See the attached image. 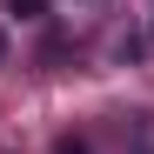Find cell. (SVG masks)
Segmentation results:
<instances>
[{
	"label": "cell",
	"instance_id": "cell-1",
	"mask_svg": "<svg viewBox=\"0 0 154 154\" xmlns=\"http://www.w3.org/2000/svg\"><path fill=\"white\" fill-rule=\"evenodd\" d=\"M7 14H20V20H40V14H47V0H7Z\"/></svg>",
	"mask_w": 154,
	"mask_h": 154
},
{
	"label": "cell",
	"instance_id": "cell-2",
	"mask_svg": "<svg viewBox=\"0 0 154 154\" xmlns=\"http://www.w3.org/2000/svg\"><path fill=\"white\" fill-rule=\"evenodd\" d=\"M54 154H87V141H74V134H67V141H54Z\"/></svg>",
	"mask_w": 154,
	"mask_h": 154
},
{
	"label": "cell",
	"instance_id": "cell-3",
	"mask_svg": "<svg viewBox=\"0 0 154 154\" xmlns=\"http://www.w3.org/2000/svg\"><path fill=\"white\" fill-rule=\"evenodd\" d=\"M0 60H7V34H0Z\"/></svg>",
	"mask_w": 154,
	"mask_h": 154
}]
</instances>
